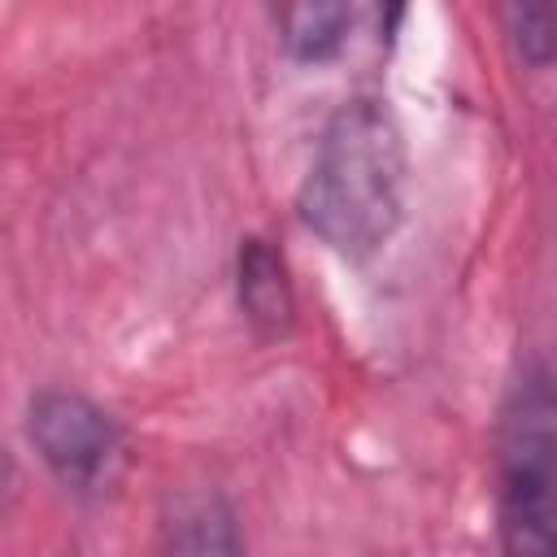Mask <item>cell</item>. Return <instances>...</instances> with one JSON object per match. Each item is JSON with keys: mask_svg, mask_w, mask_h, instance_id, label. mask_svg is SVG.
Instances as JSON below:
<instances>
[{"mask_svg": "<svg viewBox=\"0 0 557 557\" xmlns=\"http://www.w3.org/2000/svg\"><path fill=\"white\" fill-rule=\"evenodd\" d=\"M409 139L387 96H348L318 131L296 187L300 226L344 261H370L405 226Z\"/></svg>", "mask_w": 557, "mask_h": 557, "instance_id": "1", "label": "cell"}, {"mask_svg": "<svg viewBox=\"0 0 557 557\" xmlns=\"http://www.w3.org/2000/svg\"><path fill=\"white\" fill-rule=\"evenodd\" d=\"M500 557H557V383L544 348L518 357L492 431Z\"/></svg>", "mask_w": 557, "mask_h": 557, "instance_id": "2", "label": "cell"}, {"mask_svg": "<svg viewBox=\"0 0 557 557\" xmlns=\"http://www.w3.org/2000/svg\"><path fill=\"white\" fill-rule=\"evenodd\" d=\"M26 444L39 466L70 492L96 496L113 479L122 461V426L117 418L87 392L48 383L26 400Z\"/></svg>", "mask_w": 557, "mask_h": 557, "instance_id": "3", "label": "cell"}, {"mask_svg": "<svg viewBox=\"0 0 557 557\" xmlns=\"http://www.w3.org/2000/svg\"><path fill=\"white\" fill-rule=\"evenodd\" d=\"M235 305L261 344L292 335L300 300H296L292 265H287V252L278 248V239H270L261 231L239 239V248H235Z\"/></svg>", "mask_w": 557, "mask_h": 557, "instance_id": "4", "label": "cell"}, {"mask_svg": "<svg viewBox=\"0 0 557 557\" xmlns=\"http://www.w3.org/2000/svg\"><path fill=\"white\" fill-rule=\"evenodd\" d=\"M161 557H248L239 513L226 492H178L161 522Z\"/></svg>", "mask_w": 557, "mask_h": 557, "instance_id": "5", "label": "cell"}, {"mask_svg": "<svg viewBox=\"0 0 557 557\" xmlns=\"http://www.w3.org/2000/svg\"><path fill=\"white\" fill-rule=\"evenodd\" d=\"M352 26H357V9L344 0H300L274 13L278 48L296 65H331L348 48Z\"/></svg>", "mask_w": 557, "mask_h": 557, "instance_id": "6", "label": "cell"}, {"mask_svg": "<svg viewBox=\"0 0 557 557\" xmlns=\"http://www.w3.org/2000/svg\"><path fill=\"white\" fill-rule=\"evenodd\" d=\"M500 26H505V39H509L522 70L544 74L553 65L557 35H553V9L548 4H505Z\"/></svg>", "mask_w": 557, "mask_h": 557, "instance_id": "7", "label": "cell"}, {"mask_svg": "<svg viewBox=\"0 0 557 557\" xmlns=\"http://www.w3.org/2000/svg\"><path fill=\"white\" fill-rule=\"evenodd\" d=\"M13 496H17V461H13L9 444L0 440V513L13 505Z\"/></svg>", "mask_w": 557, "mask_h": 557, "instance_id": "8", "label": "cell"}]
</instances>
